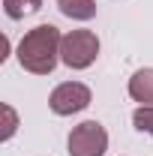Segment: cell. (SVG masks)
<instances>
[{"label": "cell", "mask_w": 153, "mask_h": 156, "mask_svg": "<svg viewBox=\"0 0 153 156\" xmlns=\"http://www.w3.org/2000/svg\"><path fill=\"white\" fill-rule=\"evenodd\" d=\"M60 42L63 33L54 24H36L33 30H27L15 48L21 69L30 75H51L60 63Z\"/></svg>", "instance_id": "cell-1"}, {"label": "cell", "mask_w": 153, "mask_h": 156, "mask_svg": "<svg viewBox=\"0 0 153 156\" xmlns=\"http://www.w3.org/2000/svg\"><path fill=\"white\" fill-rule=\"evenodd\" d=\"M99 57V36L93 30H69L60 42V63L69 69H87Z\"/></svg>", "instance_id": "cell-2"}, {"label": "cell", "mask_w": 153, "mask_h": 156, "mask_svg": "<svg viewBox=\"0 0 153 156\" xmlns=\"http://www.w3.org/2000/svg\"><path fill=\"white\" fill-rule=\"evenodd\" d=\"M66 150H69V156H105L108 129L99 120H84V123L72 126V132L66 138Z\"/></svg>", "instance_id": "cell-3"}, {"label": "cell", "mask_w": 153, "mask_h": 156, "mask_svg": "<svg viewBox=\"0 0 153 156\" xmlns=\"http://www.w3.org/2000/svg\"><path fill=\"white\" fill-rule=\"evenodd\" d=\"M90 102H93V93H90L87 84H81V81H63V84H57L51 90L48 108L57 117H72L78 111H84Z\"/></svg>", "instance_id": "cell-4"}, {"label": "cell", "mask_w": 153, "mask_h": 156, "mask_svg": "<svg viewBox=\"0 0 153 156\" xmlns=\"http://www.w3.org/2000/svg\"><path fill=\"white\" fill-rule=\"evenodd\" d=\"M126 90H129V99L132 102H138V105H153V66H144V69L132 72Z\"/></svg>", "instance_id": "cell-5"}, {"label": "cell", "mask_w": 153, "mask_h": 156, "mask_svg": "<svg viewBox=\"0 0 153 156\" xmlns=\"http://www.w3.org/2000/svg\"><path fill=\"white\" fill-rule=\"evenodd\" d=\"M57 9L72 21L96 18V0H57Z\"/></svg>", "instance_id": "cell-6"}, {"label": "cell", "mask_w": 153, "mask_h": 156, "mask_svg": "<svg viewBox=\"0 0 153 156\" xmlns=\"http://www.w3.org/2000/svg\"><path fill=\"white\" fill-rule=\"evenodd\" d=\"M39 6H42V0H3V12H6V18H12V21L39 12Z\"/></svg>", "instance_id": "cell-7"}, {"label": "cell", "mask_w": 153, "mask_h": 156, "mask_svg": "<svg viewBox=\"0 0 153 156\" xmlns=\"http://www.w3.org/2000/svg\"><path fill=\"white\" fill-rule=\"evenodd\" d=\"M132 126L153 138V105H138L132 111Z\"/></svg>", "instance_id": "cell-8"}, {"label": "cell", "mask_w": 153, "mask_h": 156, "mask_svg": "<svg viewBox=\"0 0 153 156\" xmlns=\"http://www.w3.org/2000/svg\"><path fill=\"white\" fill-rule=\"evenodd\" d=\"M0 111H3V132H0V141H12V135L18 132V111H15L9 102H3Z\"/></svg>", "instance_id": "cell-9"}]
</instances>
